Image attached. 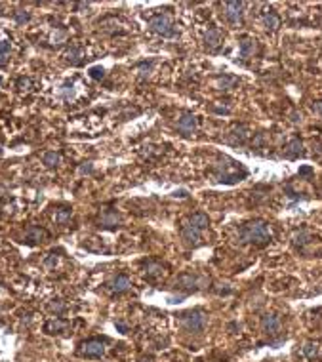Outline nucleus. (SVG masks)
Instances as JSON below:
<instances>
[{
	"instance_id": "f257e3e1",
	"label": "nucleus",
	"mask_w": 322,
	"mask_h": 362,
	"mask_svg": "<svg viewBox=\"0 0 322 362\" xmlns=\"http://www.w3.org/2000/svg\"><path fill=\"white\" fill-rule=\"evenodd\" d=\"M271 240H273L271 225L267 221H263V219L248 221L238 231V242H242V244H258V246H263V244H269Z\"/></svg>"
},
{
	"instance_id": "f03ea898",
	"label": "nucleus",
	"mask_w": 322,
	"mask_h": 362,
	"mask_svg": "<svg viewBox=\"0 0 322 362\" xmlns=\"http://www.w3.org/2000/svg\"><path fill=\"white\" fill-rule=\"evenodd\" d=\"M225 162L227 164H223V160H220L214 166V177H216V181H220V183H236V181H242L248 175V172L240 166V162L229 159V157H225Z\"/></svg>"
},
{
	"instance_id": "7ed1b4c3",
	"label": "nucleus",
	"mask_w": 322,
	"mask_h": 362,
	"mask_svg": "<svg viewBox=\"0 0 322 362\" xmlns=\"http://www.w3.org/2000/svg\"><path fill=\"white\" fill-rule=\"evenodd\" d=\"M149 29L161 36H166V38H172L176 36V23H174V17L170 14H157L153 15L149 21H147Z\"/></svg>"
},
{
	"instance_id": "20e7f679",
	"label": "nucleus",
	"mask_w": 322,
	"mask_h": 362,
	"mask_svg": "<svg viewBox=\"0 0 322 362\" xmlns=\"http://www.w3.org/2000/svg\"><path fill=\"white\" fill-rule=\"evenodd\" d=\"M181 324L183 328L191 333H200L204 332L206 324H208V315L202 309H193V311H185L181 315Z\"/></svg>"
},
{
	"instance_id": "39448f33",
	"label": "nucleus",
	"mask_w": 322,
	"mask_h": 362,
	"mask_svg": "<svg viewBox=\"0 0 322 362\" xmlns=\"http://www.w3.org/2000/svg\"><path fill=\"white\" fill-rule=\"evenodd\" d=\"M200 278L196 275H193V273H183V275H179L176 278V282H174V290L177 292H181V296H187V294H193V292H196V290L200 288Z\"/></svg>"
},
{
	"instance_id": "423d86ee",
	"label": "nucleus",
	"mask_w": 322,
	"mask_h": 362,
	"mask_svg": "<svg viewBox=\"0 0 322 362\" xmlns=\"http://www.w3.org/2000/svg\"><path fill=\"white\" fill-rule=\"evenodd\" d=\"M78 355L80 357H86V359H99L105 355V343L97 337H92L80 343L78 347Z\"/></svg>"
},
{
	"instance_id": "0eeeda50",
	"label": "nucleus",
	"mask_w": 322,
	"mask_h": 362,
	"mask_svg": "<svg viewBox=\"0 0 322 362\" xmlns=\"http://www.w3.org/2000/svg\"><path fill=\"white\" fill-rule=\"evenodd\" d=\"M223 15L231 25L242 23L244 17V4L242 2H225L223 4Z\"/></svg>"
},
{
	"instance_id": "6e6552de",
	"label": "nucleus",
	"mask_w": 322,
	"mask_h": 362,
	"mask_svg": "<svg viewBox=\"0 0 322 362\" xmlns=\"http://www.w3.org/2000/svg\"><path fill=\"white\" fill-rule=\"evenodd\" d=\"M99 227L101 229H107V231H117L120 227V214L113 208H105L99 214V219H97Z\"/></svg>"
},
{
	"instance_id": "1a4fd4ad",
	"label": "nucleus",
	"mask_w": 322,
	"mask_h": 362,
	"mask_svg": "<svg viewBox=\"0 0 322 362\" xmlns=\"http://www.w3.org/2000/svg\"><path fill=\"white\" fill-rule=\"evenodd\" d=\"M46 238H48V231H46V229L36 227V225H31V227H27V231H25L23 242H25L27 246H36V244L44 242Z\"/></svg>"
},
{
	"instance_id": "9d476101",
	"label": "nucleus",
	"mask_w": 322,
	"mask_h": 362,
	"mask_svg": "<svg viewBox=\"0 0 322 362\" xmlns=\"http://www.w3.org/2000/svg\"><path fill=\"white\" fill-rule=\"evenodd\" d=\"M181 238H183V242L189 244V246H198V244H200V238H202V231L191 227L189 223L183 221V225H181Z\"/></svg>"
},
{
	"instance_id": "9b49d317",
	"label": "nucleus",
	"mask_w": 322,
	"mask_h": 362,
	"mask_svg": "<svg viewBox=\"0 0 322 362\" xmlns=\"http://www.w3.org/2000/svg\"><path fill=\"white\" fill-rule=\"evenodd\" d=\"M261 330L267 335H277L280 332V317L275 313H267L261 319Z\"/></svg>"
},
{
	"instance_id": "f8f14e48",
	"label": "nucleus",
	"mask_w": 322,
	"mask_h": 362,
	"mask_svg": "<svg viewBox=\"0 0 322 362\" xmlns=\"http://www.w3.org/2000/svg\"><path fill=\"white\" fill-rule=\"evenodd\" d=\"M221 44H223V34H221V31L216 29V27L208 29V33L204 34V46L206 48H208L210 52H218Z\"/></svg>"
},
{
	"instance_id": "ddd939ff",
	"label": "nucleus",
	"mask_w": 322,
	"mask_h": 362,
	"mask_svg": "<svg viewBox=\"0 0 322 362\" xmlns=\"http://www.w3.org/2000/svg\"><path fill=\"white\" fill-rule=\"evenodd\" d=\"M177 130L183 135H193L196 132V116L191 115V113H183L177 122Z\"/></svg>"
},
{
	"instance_id": "4468645a",
	"label": "nucleus",
	"mask_w": 322,
	"mask_h": 362,
	"mask_svg": "<svg viewBox=\"0 0 322 362\" xmlns=\"http://www.w3.org/2000/svg\"><path fill=\"white\" fill-rule=\"evenodd\" d=\"M69 320L65 319H52L48 320L44 324V332L50 333V335H58V333H65L69 330Z\"/></svg>"
},
{
	"instance_id": "2eb2a0df",
	"label": "nucleus",
	"mask_w": 322,
	"mask_h": 362,
	"mask_svg": "<svg viewBox=\"0 0 322 362\" xmlns=\"http://www.w3.org/2000/svg\"><path fill=\"white\" fill-rule=\"evenodd\" d=\"M109 288L115 294H122V292H128L132 288V280L128 275H117L111 282H109Z\"/></svg>"
},
{
	"instance_id": "dca6fc26",
	"label": "nucleus",
	"mask_w": 322,
	"mask_h": 362,
	"mask_svg": "<svg viewBox=\"0 0 322 362\" xmlns=\"http://www.w3.org/2000/svg\"><path fill=\"white\" fill-rule=\"evenodd\" d=\"M143 269H145V276L149 280H157V278H161L166 273V267L162 265L161 261H155V260L147 261Z\"/></svg>"
},
{
	"instance_id": "f3484780",
	"label": "nucleus",
	"mask_w": 322,
	"mask_h": 362,
	"mask_svg": "<svg viewBox=\"0 0 322 362\" xmlns=\"http://www.w3.org/2000/svg\"><path fill=\"white\" fill-rule=\"evenodd\" d=\"M248 135H250L248 128L240 124V126H234L233 130L229 132V135H227V141H229L231 145H242L244 141H246V139H248Z\"/></svg>"
},
{
	"instance_id": "a211bd4d",
	"label": "nucleus",
	"mask_w": 322,
	"mask_h": 362,
	"mask_svg": "<svg viewBox=\"0 0 322 362\" xmlns=\"http://www.w3.org/2000/svg\"><path fill=\"white\" fill-rule=\"evenodd\" d=\"M185 223H189L191 227H194L198 231H204V229H208V225H210V219H208V216H206L204 212H196V214L187 217Z\"/></svg>"
},
{
	"instance_id": "6ab92c4d",
	"label": "nucleus",
	"mask_w": 322,
	"mask_h": 362,
	"mask_svg": "<svg viewBox=\"0 0 322 362\" xmlns=\"http://www.w3.org/2000/svg\"><path fill=\"white\" fill-rule=\"evenodd\" d=\"M303 155V143L299 139H292L290 143L284 147V157L286 159H299Z\"/></svg>"
},
{
	"instance_id": "aec40b11",
	"label": "nucleus",
	"mask_w": 322,
	"mask_h": 362,
	"mask_svg": "<svg viewBox=\"0 0 322 362\" xmlns=\"http://www.w3.org/2000/svg\"><path fill=\"white\" fill-rule=\"evenodd\" d=\"M67 63H71L73 67H78V65H82V61L86 58V54H84V50L80 48V46H73L69 52H67Z\"/></svg>"
},
{
	"instance_id": "412c9836",
	"label": "nucleus",
	"mask_w": 322,
	"mask_h": 362,
	"mask_svg": "<svg viewBox=\"0 0 322 362\" xmlns=\"http://www.w3.org/2000/svg\"><path fill=\"white\" fill-rule=\"evenodd\" d=\"M292 242L295 248H299V250H303V248L311 244L313 242V236H311V232L305 231V229H301V231H295L292 236Z\"/></svg>"
},
{
	"instance_id": "4be33fe9",
	"label": "nucleus",
	"mask_w": 322,
	"mask_h": 362,
	"mask_svg": "<svg viewBox=\"0 0 322 362\" xmlns=\"http://www.w3.org/2000/svg\"><path fill=\"white\" fill-rule=\"evenodd\" d=\"M280 17H278L273 10H267L263 14V25H265V29L267 31H278L280 29Z\"/></svg>"
},
{
	"instance_id": "5701e85b",
	"label": "nucleus",
	"mask_w": 322,
	"mask_h": 362,
	"mask_svg": "<svg viewBox=\"0 0 322 362\" xmlns=\"http://www.w3.org/2000/svg\"><path fill=\"white\" fill-rule=\"evenodd\" d=\"M254 50H256V40L254 38H242L240 42V58L248 59L254 56Z\"/></svg>"
},
{
	"instance_id": "b1692460",
	"label": "nucleus",
	"mask_w": 322,
	"mask_h": 362,
	"mask_svg": "<svg viewBox=\"0 0 322 362\" xmlns=\"http://www.w3.org/2000/svg\"><path fill=\"white\" fill-rule=\"evenodd\" d=\"M71 216H73V210L69 206H61V208L56 210V221H58L59 225H67Z\"/></svg>"
},
{
	"instance_id": "393cba45",
	"label": "nucleus",
	"mask_w": 322,
	"mask_h": 362,
	"mask_svg": "<svg viewBox=\"0 0 322 362\" xmlns=\"http://www.w3.org/2000/svg\"><path fill=\"white\" fill-rule=\"evenodd\" d=\"M42 160H44V164L48 168H56L59 164V160H61V155H59L58 151H48V153H44Z\"/></svg>"
},
{
	"instance_id": "a878e982",
	"label": "nucleus",
	"mask_w": 322,
	"mask_h": 362,
	"mask_svg": "<svg viewBox=\"0 0 322 362\" xmlns=\"http://www.w3.org/2000/svg\"><path fill=\"white\" fill-rule=\"evenodd\" d=\"M10 59V42L8 40H0V67H4Z\"/></svg>"
},
{
	"instance_id": "bb28decb",
	"label": "nucleus",
	"mask_w": 322,
	"mask_h": 362,
	"mask_svg": "<svg viewBox=\"0 0 322 362\" xmlns=\"http://www.w3.org/2000/svg\"><path fill=\"white\" fill-rule=\"evenodd\" d=\"M48 309H50L52 313H56V315H61V313L65 311V303H63L61 299H52V301L48 303Z\"/></svg>"
},
{
	"instance_id": "cd10ccee",
	"label": "nucleus",
	"mask_w": 322,
	"mask_h": 362,
	"mask_svg": "<svg viewBox=\"0 0 322 362\" xmlns=\"http://www.w3.org/2000/svg\"><path fill=\"white\" fill-rule=\"evenodd\" d=\"M14 17H15V23H17V25H25V23L31 19V14L29 12H25V10H17L14 14Z\"/></svg>"
},
{
	"instance_id": "c85d7f7f",
	"label": "nucleus",
	"mask_w": 322,
	"mask_h": 362,
	"mask_svg": "<svg viewBox=\"0 0 322 362\" xmlns=\"http://www.w3.org/2000/svg\"><path fill=\"white\" fill-rule=\"evenodd\" d=\"M90 76H92L94 80H101L103 76H105V69L99 67V65H96V67H92V69H90Z\"/></svg>"
},
{
	"instance_id": "c756f323",
	"label": "nucleus",
	"mask_w": 322,
	"mask_h": 362,
	"mask_svg": "<svg viewBox=\"0 0 322 362\" xmlns=\"http://www.w3.org/2000/svg\"><path fill=\"white\" fill-rule=\"evenodd\" d=\"M65 36H67V31H65V29H59L58 33H54L52 40H54L56 44H61L63 40H65Z\"/></svg>"
},
{
	"instance_id": "7c9ffc66",
	"label": "nucleus",
	"mask_w": 322,
	"mask_h": 362,
	"mask_svg": "<svg viewBox=\"0 0 322 362\" xmlns=\"http://www.w3.org/2000/svg\"><path fill=\"white\" fill-rule=\"evenodd\" d=\"M303 353L307 355L309 359H313V357L317 355V345H313V343H309V345H305V347H303Z\"/></svg>"
},
{
	"instance_id": "2f4dec72",
	"label": "nucleus",
	"mask_w": 322,
	"mask_h": 362,
	"mask_svg": "<svg viewBox=\"0 0 322 362\" xmlns=\"http://www.w3.org/2000/svg\"><path fill=\"white\" fill-rule=\"evenodd\" d=\"M73 96V84H65L63 90H61V98H65V99H69Z\"/></svg>"
},
{
	"instance_id": "473e14b6",
	"label": "nucleus",
	"mask_w": 322,
	"mask_h": 362,
	"mask_svg": "<svg viewBox=\"0 0 322 362\" xmlns=\"http://www.w3.org/2000/svg\"><path fill=\"white\" fill-rule=\"evenodd\" d=\"M29 86H31L29 78H19V80H17V88H19L21 92H23V90H29Z\"/></svg>"
},
{
	"instance_id": "72a5a7b5",
	"label": "nucleus",
	"mask_w": 322,
	"mask_h": 362,
	"mask_svg": "<svg viewBox=\"0 0 322 362\" xmlns=\"http://www.w3.org/2000/svg\"><path fill=\"white\" fill-rule=\"evenodd\" d=\"M311 109L315 111V113H319V115H322V101H315L313 105H311Z\"/></svg>"
},
{
	"instance_id": "f704fd0d",
	"label": "nucleus",
	"mask_w": 322,
	"mask_h": 362,
	"mask_svg": "<svg viewBox=\"0 0 322 362\" xmlns=\"http://www.w3.org/2000/svg\"><path fill=\"white\" fill-rule=\"evenodd\" d=\"M80 172H82V174H90V172H92V164L86 162L84 166H80Z\"/></svg>"
},
{
	"instance_id": "c9c22d12",
	"label": "nucleus",
	"mask_w": 322,
	"mask_h": 362,
	"mask_svg": "<svg viewBox=\"0 0 322 362\" xmlns=\"http://www.w3.org/2000/svg\"><path fill=\"white\" fill-rule=\"evenodd\" d=\"M56 263H58V260H56V258H54V256H50V258H48V260H46V265H48V267H54V265H56Z\"/></svg>"
},
{
	"instance_id": "e433bc0d",
	"label": "nucleus",
	"mask_w": 322,
	"mask_h": 362,
	"mask_svg": "<svg viewBox=\"0 0 322 362\" xmlns=\"http://www.w3.org/2000/svg\"><path fill=\"white\" fill-rule=\"evenodd\" d=\"M115 324H117V328H118V330H120V332H122V333H126V326H124L122 322H115Z\"/></svg>"
},
{
	"instance_id": "4c0bfd02",
	"label": "nucleus",
	"mask_w": 322,
	"mask_h": 362,
	"mask_svg": "<svg viewBox=\"0 0 322 362\" xmlns=\"http://www.w3.org/2000/svg\"><path fill=\"white\" fill-rule=\"evenodd\" d=\"M299 174H311V168H309V166L301 168V170H299Z\"/></svg>"
},
{
	"instance_id": "58836bf2",
	"label": "nucleus",
	"mask_w": 322,
	"mask_h": 362,
	"mask_svg": "<svg viewBox=\"0 0 322 362\" xmlns=\"http://www.w3.org/2000/svg\"><path fill=\"white\" fill-rule=\"evenodd\" d=\"M0 84H2V78H0Z\"/></svg>"
}]
</instances>
